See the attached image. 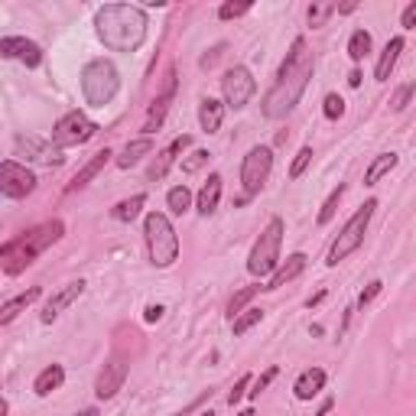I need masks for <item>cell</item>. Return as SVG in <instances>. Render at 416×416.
I'll return each mask as SVG.
<instances>
[{
	"label": "cell",
	"instance_id": "6da1fadb",
	"mask_svg": "<svg viewBox=\"0 0 416 416\" xmlns=\"http://www.w3.org/2000/svg\"><path fill=\"white\" fill-rule=\"evenodd\" d=\"M312 72H316V59H312V52H309V46H306V36H296L290 52H286V59H283V65H280V72L273 78V85H270V91L264 95V114H267L270 121L286 117V114L299 104Z\"/></svg>",
	"mask_w": 416,
	"mask_h": 416
},
{
	"label": "cell",
	"instance_id": "7a4b0ae2",
	"mask_svg": "<svg viewBox=\"0 0 416 416\" xmlns=\"http://www.w3.org/2000/svg\"><path fill=\"white\" fill-rule=\"evenodd\" d=\"M147 13L134 3H104L95 10V33L111 52H137L147 43Z\"/></svg>",
	"mask_w": 416,
	"mask_h": 416
},
{
	"label": "cell",
	"instance_id": "3957f363",
	"mask_svg": "<svg viewBox=\"0 0 416 416\" xmlns=\"http://www.w3.org/2000/svg\"><path fill=\"white\" fill-rule=\"evenodd\" d=\"M62 234H65V221L62 218H52V221H43L36 228H30L26 234L13 238L7 244L0 247V260H3V273L7 277H16L23 273L30 264H36V257L46 251V247L59 244Z\"/></svg>",
	"mask_w": 416,
	"mask_h": 416
},
{
	"label": "cell",
	"instance_id": "277c9868",
	"mask_svg": "<svg viewBox=\"0 0 416 416\" xmlns=\"http://www.w3.org/2000/svg\"><path fill=\"white\" fill-rule=\"evenodd\" d=\"M143 238H147V254L153 267H172L179 260V234L172 228L170 215L163 211H147L143 218Z\"/></svg>",
	"mask_w": 416,
	"mask_h": 416
},
{
	"label": "cell",
	"instance_id": "5b68a950",
	"mask_svg": "<svg viewBox=\"0 0 416 416\" xmlns=\"http://www.w3.org/2000/svg\"><path fill=\"white\" fill-rule=\"evenodd\" d=\"M121 91V72L111 59H91L82 69V98L91 108H104Z\"/></svg>",
	"mask_w": 416,
	"mask_h": 416
},
{
	"label": "cell",
	"instance_id": "8992f818",
	"mask_svg": "<svg viewBox=\"0 0 416 416\" xmlns=\"http://www.w3.org/2000/svg\"><path fill=\"white\" fill-rule=\"evenodd\" d=\"M280 244H283V218L267 221V228L260 231V238L251 247V257H247V270L251 277H273L280 267Z\"/></svg>",
	"mask_w": 416,
	"mask_h": 416
},
{
	"label": "cell",
	"instance_id": "52a82bcc",
	"mask_svg": "<svg viewBox=\"0 0 416 416\" xmlns=\"http://www.w3.org/2000/svg\"><path fill=\"white\" fill-rule=\"evenodd\" d=\"M374 208H378V198H367L365 205H361L355 215H351V218L345 221V228L338 231L335 244L329 247V257H325V264H329V267H338V264H342L348 254H355L358 247H361L367 224H371V218H374Z\"/></svg>",
	"mask_w": 416,
	"mask_h": 416
},
{
	"label": "cell",
	"instance_id": "ba28073f",
	"mask_svg": "<svg viewBox=\"0 0 416 416\" xmlns=\"http://www.w3.org/2000/svg\"><path fill=\"white\" fill-rule=\"evenodd\" d=\"M270 172H273V150L267 143H257V147L247 150L244 163H241V185H244V196L254 198L264 192Z\"/></svg>",
	"mask_w": 416,
	"mask_h": 416
},
{
	"label": "cell",
	"instance_id": "9c48e42d",
	"mask_svg": "<svg viewBox=\"0 0 416 416\" xmlns=\"http://www.w3.org/2000/svg\"><path fill=\"white\" fill-rule=\"evenodd\" d=\"M95 134H98V124L91 121L85 111H69V114H62L59 121H56V127H52V143L59 150L82 147V143H88Z\"/></svg>",
	"mask_w": 416,
	"mask_h": 416
},
{
	"label": "cell",
	"instance_id": "30bf717a",
	"mask_svg": "<svg viewBox=\"0 0 416 416\" xmlns=\"http://www.w3.org/2000/svg\"><path fill=\"white\" fill-rule=\"evenodd\" d=\"M254 91H257V82H254V75L247 65H231L224 78H221V95H224V108L231 111H241L251 104L254 98Z\"/></svg>",
	"mask_w": 416,
	"mask_h": 416
},
{
	"label": "cell",
	"instance_id": "8fae6325",
	"mask_svg": "<svg viewBox=\"0 0 416 416\" xmlns=\"http://www.w3.org/2000/svg\"><path fill=\"white\" fill-rule=\"evenodd\" d=\"M0 192L7 198H26L36 192V172L26 170L16 159H3L0 163Z\"/></svg>",
	"mask_w": 416,
	"mask_h": 416
},
{
	"label": "cell",
	"instance_id": "7c38bea8",
	"mask_svg": "<svg viewBox=\"0 0 416 416\" xmlns=\"http://www.w3.org/2000/svg\"><path fill=\"white\" fill-rule=\"evenodd\" d=\"M176 69H166V75H163V85H159L157 98H153V104L147 108V117H143V137H153L163 127V121H166V114H170L172 101H176Z\"/></svg>",
	"mask_w": 416,
	"mask_h": 416
},
{
	"label": "cell",
	"instance_id": "4fadbf2b",
	"mask_svg": "<svg viewBox=\"0 0 416 416\" xmlns=\"http://www.w3.org/2000/svg\"><path fill=\"white\" fill-rule=\"evenodd\" d=\"M0 56H3V59H20L26 69H39V65H43V49H39L33 39H23V36L0 39Z\"/></svg>",
	"mask_w": 416,
	"mask_h": 416
},
{
	"label": "cell",
	"instance_id": "5bb4252c",
	"mask_svg": "<svg viewBox=\"0 0 416 416\" xmlns=\"http://www.w3.org/2000/svg\"><path fill=\"white\" fill-rule=\"evenodd\" d=\"M85 293V280H72V283H65V286H62L59 293H52L49 299H46V306H43V322H46V325H49V322H56V319L62 316V312H65V309L72 306L75 299H78V296Z\"/></svg>",
	"mask_w": 416,
	"mask_h": 416
},
{
	"label": "cell",
	"instance_id": "9a60e30c",
	"mask_svg": "<svg viewBox=\"0 0 416 416\" xmlns=\"http://www.w3.org/2000/svg\"><path fill=\"white\" fill-rule=\"evenodd\" d=\"M124 380H127V365H124L121 358H111L108 365L101 367L98 380H95V393H98V400H111V397H117V391L124 387Z\"/></svg>",
	"mask_w": 416,
	"mask_h": 416
},
{
	"label": "cell",
	"instance_id": "2e32d148",
	"mask_svg": "<svg viewBox=\"0 0 416 416\" xmlns=\"http://www.w3.org/2000/svg\"><path fill=\"white\" fill-rule=\"evenodd\" d=\"M16 153L26 159H36V163H52V166H59L62 153L59 147H52V143H46L43 137H33V134H26V137H16Z\"/></svg>",
	"mask_w": 416,
	"mask_h": 416
},
{
	"label": "cell",
	"instance_id": "e0dca14e",
	"mask_svg": "<svg viewBox=\"0 0 416 416\" xmlns=\"http://www.w3.org/2000/svg\"><path fill=\"white\" fill-rule=\"evenodd\" d=\"M189 147H192V137H189V134L176 137V140H172L170 147L163 150V153H157V159L150 163V170H147V183H159V179H163V176L170 172L172 163H176V157H179V153H185Z\"/></svg>",
	"mask_w": 416,
	"mask_h": 416
},
{
	"label": "cell",
	"instance_id": "ac0fdd59",
	"mask_svg": "<svg viewBox=\"0 0 416 416\" xmlns=\"http://www.w3.org/2000/svg\"><path fill=\"white\" fill-rule=\"evenodd\" d=\"M306 264H309V257L303 254V251L290 254V257H286L280 267H277V273H273V277L264 283V293H273V290H280V286H286V283H293L296 277L306 270Z\"/></svg>",
	"mask_w": 416,
	"mask_h": 416
},
{
	"label": "cell",
	"instance_id": "d6986e66",
	"mask_svg": "<svg viewBox=\"0 0 416 416\" xmlns=\"http://www.w3.org/2000/svg\"><path fill=\"white\" fill-rule=\"evenodd\" d=\"M325 380H329V374H325L322 367H306L293 384L296 400H303V404H306V400H316L319 393L325 391Z\"/></svg>",
	"mask_w": 416,
	"mask_h": 416
},
{
	"label": "cell",
	"instance_id": "ffe728a7",
	"mask_svg": "<svg viewBox=\"0 0 416 416\" xmlns=\"http://www.w3.org/2000/svg\"><path fill=\"white\" fill-rule=\"evenodd\" d=\"M111 157H114V153H111L108 147L104 150H98V153H95V157L88 159L85 166H82V170L75 172V179L69 185H65V196H72V192H78V189H85L88 183H91V179H95V176H98L101 170H104V166H108L111 163Z\"/></svg>",
	"mask_w": 416,
	"mask_h": 416
},
{
	"label": "cell",
	"instance_id": "44dd1931",
	"mask_svg": "<svg viewBox=\"0 0 416 416\" xmlns=\"http://www.w3.org/2000/svg\"><path fill=\"white\" fill-rule=\"evenodd\" d=\"M221 124H224V101L202 98V104H198V127L205 134H218Z\"/></svg>",
	"mask_w": 416,
	"mask_h": 416
},
{
	"label": "cell",
	"instance_id": "7402d4cb",
	"mask_svg": "<svg viewBox=\"0 0 416 416\" xmlns=\"http://www.w3.org/2000/svg\"><path fill=\"white\" fill-rule=\"evenodd\" d=\"M153 153V140L150 137H137V140H130V143H124V150L114 157V163H117V170H130V166H137L143 157H150Z\"/></svg>",
	"mask_w": 416,
	"mask_h": 416
},
{
	"label": "cell",
	"instance_id": "603a6c76",
	"mask_svg": "<svg viewBox=\"0 0 416 416\" xmlns=\"http://www.w3.org/2000/svg\"><path fill=\"white\" fill-rule=\"evenodd\" d=\"M39 296H43V286H30L26 293H20V296H13V299H7V303H3V309H0V325H10L13 319L20 316L23 309L33 306Z\"/></svg>",
	"mask_w": 416,
	"mask_h": 416
},
{
	"label": "cell",
	"instance_id": "cb8c5ba5",
	"mask_svg": "<svg viewBox=\"0 0 416 416\" xmlns=\"http://www.w3.org/2000/svg\"><path fill=\"white\" fill-rule=\"evenodd\" d=\"M221 183H224V179H221L218 172H211V176L205 179V185L198 189V198H196L198 215H205V218H208V215L218 208V202H221Z\"/></svg>",
	"mask_w": 416,
	"mask_h": 416
},
{
	"label": "cell",
	"instance_id": "d4e9b609",
	"mask_svg": "<svg viewBox=\"0 0 416 416\" xmlns=\"http://www.w3.org/2000/svg\"><path fill=\"white\" fill-rule=\"evenodd\" d=\"M404 46H406L404 36L387 39V46H384V52H380V59H378V69H374V78H378V82H387V78H391L393 65H397V59H400Z\"/></svg>",
	"mask_w": 416,
	"mask_h": 416
},
{
	"label": "cell",
	"instance_id": "484cf974",
	"mask_svg": "<svg viewBox=\"0 0 416 416\" xmlns=\"http://www.w3.org/2000/svg\"><path fill=\"white\" fill-rule=\"evenodd\" d=\"M62 384H65V367H62V365H46L36 374V380H33V391H36V397H49V393L59 391Z\"/></svg>",
	"mask_w": 416,
	"mask_h": 416
},
{
	"label": "cell",
	"instance_id": "4316f807",
	"mask_svg": "<svg viewBox=\"0 0 416 416\" xmlns=\"http://www.w3.org/2000/svg\"><path fill=\"white\" fill-rule=\"evenodd\" d=\"M143 205H147V196H143V192H137V196L124 198V202H117V205L111 208V218H114V221H124V224H130L134 218H140Z\"/></svg>",
	"mask_w": 416,
	"mask_h": 416
},
{
	"label": "cell",
	"instance_id": "83f0119b",
	"mask_svg": "<svg viewBox=\"0 0 416 416\" xmlns=\"http://www.w3.org/2000/svg\"><path fill=\"white\" fill-rule=\"evenodd\" d=\"M397 163H400V157H397V153H378V157H374V163L365 170V185H378L380 179H384V176H387V172L397 166Z\"/></svg>",
	"mask_w": 416,
	"mask_h": 416
},
{
	"label": "cell",
	"instance_id": "f1b7e54d",
	"mask_svg": "<svg viewBox=\"0 0 416 416\" xmlns=\"http://www.w3.org/2000/svg\"><path fill=\"white\" fill-rule=\"evenodd\" d=\"M371 46H374V43H371V33H367V30H355V33H351V36H348V59L355 62H365V56L367 52H371Z\"/></svg>",
	"mask_w": 416,
	"mask_h": 416
},
{
	"label": "cell",
	"instance_id": "f546056e",
	"mask_svg": "<svg viewBox=\"0 0 416 416\" xmlns=\"http://www.w3.org/2000/svg\"><path fill=\"white\" fill-rule=\"evenodd\" d=\"M260 290H264L260 283H251V286H244V290H238V293H234L231 299H228V319L234 322V319H238L241 312H244V306L251 303V299H254V296L260 293Z\"/></svg>",
	"mask_w": 416,
	"mask_h": 416
},
{
	"label": "cell",
	"instance_id": "4dcf8cb0",
	"mask_svg": "<svg viewBox=\"0 0 416 416\" xmlns=\"http://www.w3.org/2000/svg\"><path fill=\"white\" fill-rule=\"evenodd\" d=\"M166 205H170L172 215H185V211L192 208V192H189V185H172L170 192H166Z\"/></svg>",
	"mask_w": 416,
	"mask_h": 416
},
{
	"label": "cell",
	"instance_id": "1f68e13d",
	"mask_svg": "<svg viewBox=\"0 0 416 416\" xmlns=\"http://www.w3.org/2000/svg\"><path fill=\"white\" fill-rule=\"evenodd\" d=\"M345 192H348V185H345V183H338L335 189H332V196L325 198V205L319 208V224H329V221L335 218V211H338V205H342Z\"/></svg>",
	"mask_w": 416,
	"mask_h": 416
},
{
	"label": "cell",
	"instance_id": "d6a6232c",
	"mask_svg": "<svg viewBox=\"0 0 416 416\" xmlns=\"http://www.w3.org/2000/svg\"><path fill=\"white\" fill-rule=\"evenodd\" d=\"M257 322H264V309L251 306V309H244V312H241V316L231 322V332H234V335H247V332L254 329Z\"/></svg>",
	"mask_w": 416,
	"mask_h": 416
},
{
	"label": "cell",
	"instance_id": "836d02e7",
	"mask_svg": "<svg viewBox=\"0 0 416 416\" xmlns=\"http://www.w3.org/2000/svg\"><path fill=\"white\" fill-rule=\"evenodd\" d=\"M332 13H338V3H309L306 20H309L312 30H319V26H325V20H329Z\"/></svg>",
	"mask_w": 416,
	"mask_h": 416
},
{
	"label": "cell",
	"instance_id": "e575fe53",
	"mask_svg": "<svg viewBox=\"0 0 416 416\" xmlns=\"http://www.w3.org/2000/svg\"><path fill=\"white\" fill-rule=\"evenodd\" d=\"M244 13H251V0H224L218 7V20H238V16H244Z\"/></svg>",
	"mask_w": 416,
	"mask_h": 416
},
{
	"label": "cell",
	"instance_id": "d590c367",
	"mask_svg": "<svg viewBox=\"0 0 416 416\" xmlns=\"http://www.w3.org/2000/svg\"><path fill=\"white\" fill-rule=\"evenodd\" d=\"M208 159H211V153H208V150H192L189 157H183V172H185V176H192V172L205 170Z\"/></svg>",
	"mask_w": 416,
	"mask_h": 416
},
{
	"label": "cell",
	"instance_id": "8d00e7d4",
	"mask_svg": "<svg viewBox=\"0 0 416 416\" xmlns=\"http://www.w3.org/2000/svg\"><path fill=\"white\" fill-rule=\"evenodd\" d=\"M322 114L329 117V121H342L345 117V98L342 95H325V101H322Z\"/></svg>",
	"mask_w": 416,
	"mask_h": 416
},
{
	"label": "cell",
	"instance_id": "74e56055",
	"mask_svg": "<svg viewBox=\"0 0 416 416\" xmlns=\"http://www.w3.org/2000/svg\"><path fill=\"white\" fill-rule=\"evenodd\" d=\"M309 163H312V147H299L296 159L290 163V179H303V172L309 170Z\"/></svg>",
	"mask_w": 416,
	"mask_h": 416
},
{
	"label": "cell",
	"instance_id": "f35d334b",
	"mask_svg": "<svg viewBox=\"0 0 416 416\" xmlns=\"http://www.w3.org/2000/svg\"><path fill=\"white\" fill-rule=\"evenodd\" d=\"M416 95V82H404V85L393 91V98H391V111H404L406 104H410V98Z\"/></svg>",
	"mask_w": 416,
	"mask_h": 416
},
{
	"label": "cell",
	"instance_id": "ab89813d",
	"mask_svg": "<svg viewBox=\"0 0 416 416\" xmlns=\"http://www.w3.org/2000/svg\"><path fill=\"white\" fill-rule=\"evenodd\" d=\"M277 374H280V367H267V371H264V374H260V378L254 380V384H251L254 391H247V397H251V400H257L260 393H264V391L270 387V384H273V378H277Z\"/></svg>",
	"mask_w": 416,
	"mask_h": 416
},
{
	"label": "cell",
	"instance_id": "60d3db41",
	"mask_svg": "<svg viewBox=\"0 0 416 416\" xmlns=\"http://www.w3.org/2000/svg\"><path fill=\"white\" fill-rule=\"evenodd\" d=\"M251 384H254V374H241V378H238V384L231 387V393H228V406H238V404H241Z\"/></svg>",
	"mask_w": 416,
	"mask_h": 416
},
{
	"label": "cell",
	"instance_id": "b9f144b4",
	"mask_svg": "<svg viewBox=\"0 0 416 416\" xmlns=\"http://www.w3.org/2000/svg\"><path fill=\"white\" fill-rule=\"evenodd\" d=\"M380 290H384V283H380V280H371V283H367V290H361V296H358V306L365 309L367 303H374V299L380 296Z\"/></svg>",
	"mask_w": 416,
	"mask_h": 416
},
{
	"label": "cell",
	"instance_id": "7bdbcfd3",
	"mask_svg": "<svg viewBox=\"0 0 416 416\" xmlns=\"http://www.w3.org/2000/svg\"><path fill=\"white\" fill-rule=\"evenodd\" d=\"M224 49H228L224 43H218V46H211V49H208L205 56H202V62H198V65H202V69H215V62H218L221 56H224Z\"/></svg>",
	"mask_w": 416,
	"mask_h": 416
},
{
	"label": "cell",
	"instance_id": "ee69618b",
	"mask_svg": "<svg viewBox=\"0 0 416 416\" xmlns=\"http://www.w3.org/2000/svg\"><path fill=\"white\" fill-rule=\"evenodd\" d=\"M400 26H404V30H413L416 26V0L404 7V13H400Z\"/></svg>",
	"mask_w": 416,
	"mask_h": 416
},
{
	"label": "cell",
	"instance_id": "f6af8a7d",
	"mask_svg": "<svg viewBox=\"0 0 416 416\" xmlns=\"http://www.w3.org/2000/svg\"><path fill=\"white\" fill-rule=\"evenodd\" d=\"M211 393H215V391H202V393H198V397H196V400H192V404L185 406V410H179V413H176V416H189V413H192V410H198V406L205 404V400H211Z\"/></svg>",
	"mask_w": 416,
	"mask_h": 416
},
{
	"label": "cell",
	"instance_id": "bcb514c9",
	"mask_svg": "<svg viewBox=\"0 0 416 416\" xmlns=\"http://www.w3.org/2000/svg\"><path fill=\"white\" fill-rule=\"evenodd\" d=\"M163 312H166V309L159 306V303H150V306L143 309V319H147V322H159V319H163Z\"/></svg>",
	"mask_w": 416,
	"mask_h": 416
},
{
	"label": "cell",
	"instance_id": "7dc6e473",
	"mask_svg": "<svg viewBox=\"0 0 416 416\" xmlns=\"http://www.w3.org/2000/svg\"><path fill=\"white\" fill-rule=\"evenodd\" d=\"M348 85H351V88L361 85V72H358V69H351V72H348Z\"/></svg>",
	"mask_w": 416,
	"mask_h": 416
},
{
	"label": "cell",
	"instance_id": "c3c4849f",
	"mask_svg": "<svg viewBox=\"0 0 416 416\" xmlns=\"http://www.w3.org/2000/svg\"><path fill=\"white\" fill-rule=\"evenodd\" d=\"M332 406H335V400H332V397H329V400H325V404L319 406V413H316V416H329V410H332Z\"/></svg>",
	"mask_w": 416,
	"mask_h": 416
},
{
	"label": "cell",
	"instance_id": "681fc988",
	"mask_svg": "<svg viewBox=\"0 0 416 416\" xmlns=\"http://www.w3.org/2000/svg\"><path fill=\"white\" fill-rule=\"evenodd\" d=\"M322 299H325V290H319V293L312 296V299H309V309H312V306H319V303H322Z\"/></svg>",
	"mask_w": 416,
	"mask_h": 416
},
{
	"label": "cell",
	"instance_id": "f907efd6",
	"mask_svg": "<svg viewBox=\"0 0 416 416\" xmlns=\"http://www.w3.org/2000/svg\"><path fill=\"white\" fill-rule=\"evenodd\" d=\"M358 10V3H342V7H338V13H355Z\"/></svg>",
	"mask_w": 416,
	"mask_h": 416
},
{
	"label": "cell",
	"instance_id": "816d5d0a",
	"mask_svg": "<svg viewBox=\"0 0 416 416\" xmlns=\"http://www.w3.org/2000/svg\"><path fill=\"white\" fill-rule=\"evenodd\" d=\"M75 416H101V413H98V406H88V410H82V413H75Z\"/></svg>",
	"mask_w": 416,
	"mask_h": 416
},
{
	"label": "cell",
	"instance_id": "f5cc1de1",
	"mask_svg": "<svg viewBox=\"0 0 416 416\" xmlns=\"http://www.w3.org/2000/svg\"><path fill=\"white\" fill-rule=\"evenodd\" d=\"M234 416H254V410L247 406V410H241V413H234Z\"/></svg>",
	"mask_w": 416,
	"mask_h": 416
},
{
	"label": "cell",
	"instance_id": "db71d44e",
	"mask_svg": "<svg viewBox=\"0 0 416 416\" xmlns=\"http://www.w3.org/2000/svg\"><path fill=\"white\" fill-rule=\"evenodd\" d=\"M198 416H215V413H211V410H202V413H198Z\"/></svg>",
	"mask_w": 416,
	"mask_h": 416
}]
</instances>
